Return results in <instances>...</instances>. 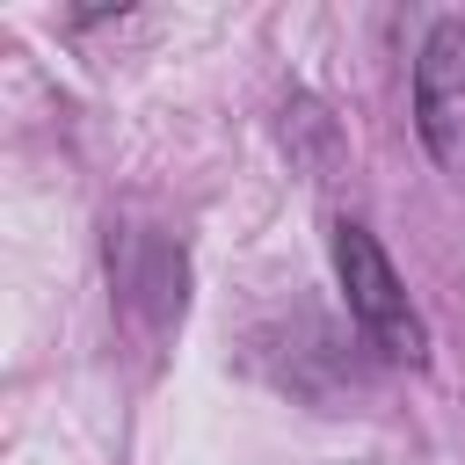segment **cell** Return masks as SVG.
<instances>
[{
  "label": "cell",
  "mask_w": 465,
  "mask_h": 465,
  "mask_svg": "<svg viewBox=\"0 0 465 465\" xmlns=\"http://www.w3.org/2000/svg\"><path fill=\"white\" fill-rule=\"evenodd\" d=\"M334 269H341V298H349V320L371 334V349L400 356V363H421V320L385 262V247L363 232V225H334Z\"/></svg>",
  "instance_id": "1"
},
{
  "label": "cell",
  "mask_w": 465,
  "mask_h": 465,
  "mask_svg": "<svg viewBox=\"0 0 465 465\" xmlns=\"http://www.w3.org/2000/svg\"><path fill=\"white\" fill-rule=\"evenodd\" d=\"M414 131L436 167L465 174V29L443 22L414 58Z\"/></svg>",
  "instance_id": "2"
}]
</instances>
